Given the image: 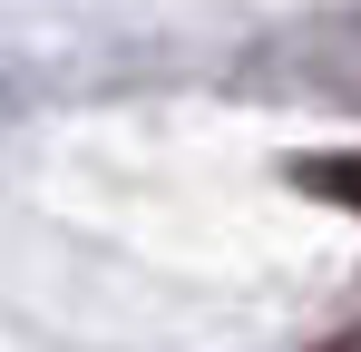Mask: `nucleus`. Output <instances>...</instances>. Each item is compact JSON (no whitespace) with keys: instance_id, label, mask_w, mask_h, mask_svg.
<instances>
[{"instance_id":"obj_1","label":"nucleus","mask_w":361,"mask_h":352,"mask_svg":"<svg viewBox=\"0 0 361 352\" xmlns=\"http://www.w3.org/2000/svg\"><path fill=\"white\" fill-rule=\"evenodd\" d=\"M312 176H322V186H342V196L361 206V157H352V167H312Z\"/></svg>"}]
</instances>
